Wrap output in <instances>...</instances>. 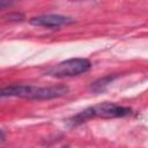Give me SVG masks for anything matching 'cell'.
Segmentation results:
<instances>
[{
    "mask_svg": "<svg viewBox=\"0 0 148 148\" xmlns=\"http://www.w3.org/2000/svg\"><path fill=\"white\" fill-rule=\"evenodd\" d=\"M67 86H50V87H37V86H27L17 84L9 86L0 89V98L3 97H20L27 99H52L65 96L68 92Z\"/></svg>",
    "mask_w": 148,
    "mask_h": 148,
    "instance_id": "1",
    "label": "cell"
},
{
    "mask_svg": "<svg viewBox=\"0 0 148 148\" xmlns=\"http://www.w3.org/2000/svg\"><path fill=\"white\" fill-rule=\"evenodd\" d=\"M131 108L117 105L111 102H104L88 109H84L80 113L75 114L74 117L68 119V124L71 126L80 125L84 121L90 120L91 118H103V119H111V118H121L131 114Z\"/></svg>",
    "mask_w": 148,
    "mask_h": 148,
    "instance_id": "2",
    "label": "cell"
},
{
    "mask_svg": "<svg viewBox=\"0 0 148 148\" xmlns=\"http://www.w3.org/2000/svg\"><path fill=\"white\" fill-rule=\"evenodd\" d=\"M91 67V62L86 58H72L53 65L46 69L45 75L52 77H68L83 74L88 72Z\"/></svg>",
    "mask_w": 148,
    "mask_h": 148,
    "instance_id": "3",
    "label": "cell"
},
{
    "mask_svg": "<svg viewBox=\"0 0 148 148\" xmlns=\"http://www.w3.org/2000/svg\"><path fill=\"white\" fill-rule=\"evenodd\" d=\"M74 23V18L65 15H59V14H46V15H40L32 17L30 20V24L36 25V27H43V28H59L64 25H69Z\"/></svg>",
    "mask_w": 148,
    "mask_h": 148,
    "instance_id": "4",
    "label": "cell"
},
{
    "mask_svg": "<svg viewBox=\"0 0 148 148\" xmlns=\"http://www.w3.org/2000/svg\"><path fill=\"white\" fill-rule=\"evenodd\" d=\"M116 76L114 75H109V76H105V77H102V79H99V80H97V81H95L94 83H91V86H90V89L92 90V91H97V92H99V91H103L104 90V88L114 79Z\"/></svg>",
    "mask_w": 148,
    "mask_h": 148,
    "instance_id": "5",
    "label": "cell"
},
{
    "mask_svg": "<svg viewBox=\"0 0 148 148\" xmlns=\"http://www.w3.org/2000/svg\"><path fill=\"white\" fill-rule=\"evenodd\" d=\"M8 17H9L8 20H15V21H18V20H22L23 15H22V14H17V13H15V14H9Z\"/></svg>",
    "mask_w": 148,
    "mask_h": 148,
    "instance_id": "6",
    "label": "cell"
},
{
    "mask_svg": "<svg viewBox=\"0 0 148 148\" xmlns=\"http://www.w3.org/2000/svg\"><path fill=\"white\" fill-rule=\"evenodd\" d=\"M9 5H10V2H8V1H0V9H2L5 7H8Z\"/></svg>",
    "mask_w": 148,
    "mask_h": 148,
    "instance_id": "7",
    "label": "cell"
},
{
    "mask_svg": "<svg viewBox=\"0 0 148 148\" xmlns=\"http://www.w3.org/2000/svg\"><path fill=\"white\" fill-rule=\"evenodd\" d=\"M5 138H6V134H5V132H3L2 130H0V143L5 141Z\"/></svg>",
    "mask_w": 148,
    "mask_h": 148,
    "instance_id": "8",
    "label": "cell"
}]
</instances>
